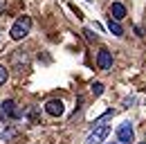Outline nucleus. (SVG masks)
<instances>
[{"label": "nucleus", "mask_w": 146, "mask_h": 144, "mask_svg": "<svg viewBox=\"0 0 146 144\" xmlns=\"http://www.w3.org/2000/svg\"><path fill=\"white\" fill-rule=\"evenodd\" d=\"M29 29H32V18L29 16H20L18 20L11 25V32H9V34H11L14 41H23L25 36L29 34Z\"/></svg>", "instance_id": "nucleus-1"}, {"label": "nucleus", "mask_w": 146, "mask_h": 144, "mask_svg": "<svg viewBox=\"0 0 146 144\" xmlns=\"http://www.w3.org/2000/svg\"><path fill=\"white\" fill-rule=\"evenodd\" d=\"M108 133H110V126H106V124L97 126V128L92 131L90 135L86 137V144H101L106 137H108Z\"/></svg>", "instance_id": "nucleus-2"}, {"label": "nucleus", "mask_w": 146, "mask_h": 144, "mask_svg": "<svg viewBox=\"0 0 146 144\" xmlns=\"http://www.w3.org/2000/svg\"><path fill=\"white\" fill-rule=\"evenodd\" d=\"M133 124L130 122H124V124H119V128H117V140L121 144H130L133 142Z\"/></svg>", "instance_id": "nucleus-3"}, {"label": "nucleus", "mask_w": 146, "mask_h": 144, "mask_svg": "<svg viewBox=\"0 0 146 144\" xmlns=\"http://www.w3.org/2000/svg\"><path fill=\"white\" fill-rule=\"evenodd\" d=\"M2 113L7 115V117H11V119H20L23 117V113H20L18 108H16V101L14 99H7V101H2Z\"/></svg>", "instance_id": "nucleus-4"}, {"label": "nucleus", "mask_w": 146, "mask_h": 144, "mask_svg": "<svg viewBox=\"0 0 146 144\" xmlns=\"http://www.w3.org/2000/svg\"><path fill=\"white\" fill-rule=\"evenodd\" d=\"M63 110H65V108H63V101H61V99H50V101L45 104V113L52 115V117H61Z\"/></svg>", "instance_id": "nucleus-5"}, {"label": "nucleus", "mask_w": 146, "mask_h": 144, "mask_svg": "<svg viewBox=\"0 0 146 144\" xmlns=\"http://www.w3.org/2000/svg\"><path fill=\"white\" fill-rule=\"evenodd\" d=\"M97 65H99V70H110V65H112V54H110L106 47H104V50H99Z\"/></svg>", "instance_id": "nucleus-6"}, {"label": "nucleus", "mask_w": 146, "mask_h": 144, "mask_svg": "<svg viewBox=\"0 0 146 144\" xmlns=\"http://www.w3.org/2000/svg\"><path fill=\"white\" fill-rule=\"evenodd\" d=\"M110 18L124 20V18H126V7H124L121 2H112V5H110Z\"/></svg>", "instance_id": "nucleus-7"}, {"label": "nucleus", "mask_w": 146, "mask_h": 144, "mask_svg": "<svg viewBox=\"0 0 146 144\" xmlns=\"http://www.w3.org/2000/svg\"><path fill=\"white\" fill-rule=\"evenodd\" d=\"M108 29H110L115 36H124V29H121L119 20H115V18H110V20H108Z\"/></svg>", "instance_id": "nucleus-8"}, {"label": "nucleus", "mask_w": 146, "mask_h": 144, "mask_svg": "<svg viewBox=\"0 0 146 144\" xmlns=\"http://www.w3.org/2000/svg\"><path fill=\"white\" fill-rule=\"evenodd\" d=\"M90 90H92V95H94V97H99V95L104 92V83H99V81H94Z\"/></svg>", "instance_id": "nucleus-9"}, {"label": "nucleus", "mask_w": 146, "mask_h": 144, "mask_svg": "<svg viewBox=\"0 0 146 144\" xmlns=\"http://www.w3.org/2000/svg\"><path fill=\"white\" fill-rule=\"evenodd\" d=\"M9 79V72H7V68L5 65H0V86H5V81Z\"/></svg>", "instance_id": "nucleus-10"}, {"label": "nucleus", "mask_w": 146, "mask_h": 144, "mask_svg": "<svg viewBox=\"0 0 146 144\" xmlns=\"http://www.w3.org/2000/svg\"><path fill=\"white\" fill-rule=\"evenodd\" d=\"M83 34H86V38H88V41H94V38H97V36H92V32H90V29H86Z\"/></svg>", "instance_id": "nucleus-11"}, {"label": "nucleus", "mask_w": 146, "mask_h": 144, "mask_svg": "<svg viewBox=\"0 0 146 144\" xmlns=\"http://www.w3.org/2000/svg\"><path fill=\"white\" fill-rule=\"evenodd\" d=\"M2 9H5V0H0V14H2Z\"/></svg>", "instance_id": "nucleus-12"}, {"label": "nucleus", "mask_w": 146, "mask_h": 144, "mask_svg": "<svg viewBox=\"0 0 146 144\" xmlns=\"http://www.w3.org/2000/svg\"><path fill=\"white\" fill-rule=\"evenodd\" d=\"M112 144H121V142H112Z\"/></svg>", "instance_id": "nucleus-13"}, {"label": "nucleus", "mask_w": 146, "mask_h": 144, "mask_svg": "<svg viewBox=\"0 0 146 144\" xmlns=\"http://www.w3.org/2000/svg\"><path fill=\"white\" fill-rule=\"evenodd\" d=\"M86 2H92V0H86Z\"/></svg>", "instance_id": "nucleus-14"}, {"label": "nucleus", "mask_w": 146, "mask_h": 144, "mask_svg": "<svg viewBox=\"0 0 146 144\" xmlns=\"http://www.w3.org/2000/svg\"><path fill=\"white\" fill-rule=\"evenodd\" d=\"M144 34H146V27H144Z\"/></svg>", "instance_id": "nucleus-15"}, {"label": "nucleus", "mask_w": 146, "mask_h": 144, "mask_svg": "<svg viewBox=\"0 0 146 144\" xmlns=\"http://www.w3.org/2000/svg\"><path fill=\"white\" fill-rule=\"evenodd\" d=\"M139 144H146V142H139Z\"/></svg>", "instance_id": "nucleus-16"}]
</instances>
